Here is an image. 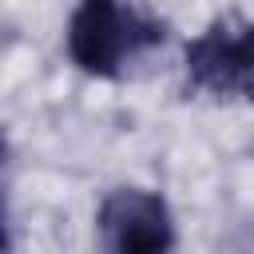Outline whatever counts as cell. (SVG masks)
<instances>
[{
  "instance_id": "1",
  "label": "cell",
  "mask_w": 254,
  "mask_h": 254,
  "mask_svg": "<svg viewBox=\"0 0 254 254\" xmlns=\"http://www.w3.org/2000/svg\"><path fill=\"white\" fill-rule=\"evenodd\" d=\"M171 28L139 0H75L64 24L67 64L91 79H127L167 44Z\"/></svg>"
},
{
  "instance_id": "2",
  "label": "cell",
  "mask_w": 254,
  "mask_h": 254,
  "mask_svg": "<svg viewBox=\"0 0 254 254\" xmlns=\"http://www.w3.org/2000/svg\"><path fill=\"white\" fill-rule=\"evenodd\" d=\"M187 87L222 99L254 103V20H214L183 48Z\"/></svg>"
},
{
  "instance_id": "3",
  "label": "cell",
  "mask_w": 254,
  "mask_h": 254,
  "mask_svg": "<svg viewBox=\"0 0 254 254\" xmlns=\"http://www.w3.org/2000/svg\"><path fill=\"white\" fill-rule=\"evenodd\" d=\"M95 242L111 254H167L179 246V222L163 190L111 187L95 206Z\"/></svg>"
}]
</instances>
